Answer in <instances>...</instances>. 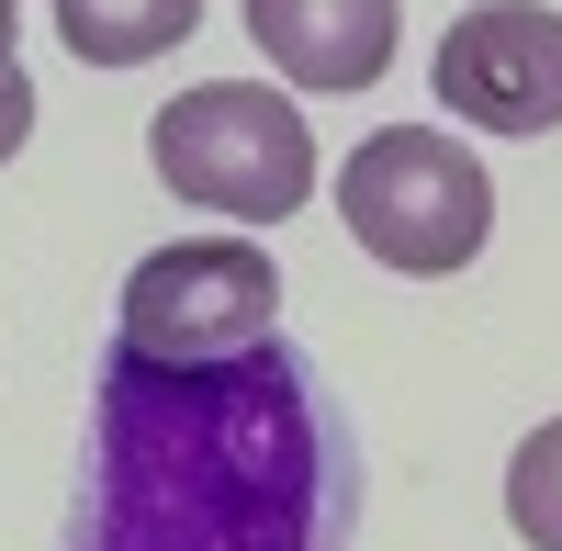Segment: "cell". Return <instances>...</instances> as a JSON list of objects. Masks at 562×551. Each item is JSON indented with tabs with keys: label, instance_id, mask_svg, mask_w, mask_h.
<instances>
[{
	"label": "cell",
	"instance_id": "cell-8",
	"mask_svg": "<svg viewBox=\"0 0 562 551\" xmlns=\"http://www.w3.org/2000/svg\"><path fill=\"white\" fill-rule=\"evenodd\" d=\"M506 529L529 551H562V417H540L506 462Z\"/></svg>",
	"mask_w": 562,
	"mask_h": 551
},
{
	"label": "cell",
	"instance_id": "cell-2",
	"mask_svg": "<svg viewBox=\"0 0 562 551\" xmlns=\"http://www.w3.org/2000/svg\"><path fill=\"white\" fill-rule=\"evenodd\" d=\"M147 158H158V180L180 203H203L225 225H281L315 192V124L270 79H203L180 102H158L147 113Z\"/></svg>",
	"mask_w": 562,
	"mask_h": 551
},
{
	"label": "cell",
	"instance_id": "cell-6",
	"mask_svg": "<svg viewBox=\"0 0 562 551\" xmlns=\"http://www.w3.org/2000/svg\"><path fill=\"white\" fill-rule=\"evenodd\" d=\"M248 34L293 90H371L394 68L405 12L394 0H248Z\"/></svg>",
	"mask_w": 562,
	"mask_h": 551
},
{
	"label": "cell",
	"instance_id": "cell-4",
	"mask_svg": "<svg viewBox=\"0 0 562 551\" xmlns=\"http://www.w3.org/2000/svg\"><path fill=\"white\" fill-rule=\"evenodd\" d=\"M259 338H281V270L248 237H180L124 270V315L113 349L158 360V372H203V360H248Z\"/></svg>",
	"mask_w": 562,
	"mask_h": 551
},
{
	"label": "cell",
	"instance_id": "cell-3",
	"mask_svg": "<svg viewBox=\"0 0 562 551\" xmlns=\"http://www.w3.org/2000/svg\"><path fill=\"white\" fill-rule=\"evenodd\" d=\"M338 214H349V237L383 270H405V282H450V270H473L484 237H495V180H484L473 147H450L439 124H383V135L349 147Z\"/></svg>",
	"mask_w": 562,
	"mask_h": 551
},
{
	"label": "cell",
	"instance_id": "cell-10",
	"mask_svg": "<svg viewBox=\"0 0 562 551\" xmlns=\"http://www.w3.org/2000/svg\"><path fill=\"white\" fill-rule=\"evenodd\" d=\"M12 34H23V0H0V68H12Z\"/></svg>",
	"mask_w": 562,
	"mask_h": 551
},
{
	"label": "cell",
	"instance_id": "cell-1",
	"mask_svg": "<svg viewBox=\"0 0 562 551\" xmlns=\"http://www.w3.org/2000/svg\"><path fill=\"white\" fill-rule=\"evenodd\" d=\"M360 439L293 338L158 372L102 360L68 551H349Z\"/></svg>",
	"mask_w": 562,
	"mask_h": 551
},
{
	"label": "cell",
	"instance_id": "cell-5",
	"mask_svg": "<svg viewBox=\"0 0 562 551\" xmlns=\"http://www.w3.org/2000/svg\"><path fill=\"white\" fill-rule=\"evenodd\" d=\"M439 102L484 135H551L562 124V12L540 0H484L439 34Z\"/></svg>",
	"mask_w": 562,
	"mask_h": 551
},
{
	"label": "cell",
	"instance_id": "cell-9",
	"mask_svg": "<svg viewBox=\"0 0 562 551\" xmlns=\"http://www.w3.org/2000/svg\"><path fill=\"white\" fill-rule=\"evenodd\" d=\"M23 135H34V79L0 68V158H23Z\"/></svg>",
	"mask_w": 562,
	"mask_h": 551
},
{
	"label": "cell",
	"instance_id": "cell-7",
	"mask_svg": "<svg viewBox=\"0 0 562 551\" xmlns=\"http://www.w3.org/2000/svg\"><path fill=\"white\" fill-rule=\"evenodd\" d=\"M203 23V0H57V34L79 68H147Z\"/></svg>",
	"mask_w": 562,
	"mask_h": 551
}]
</instances>
